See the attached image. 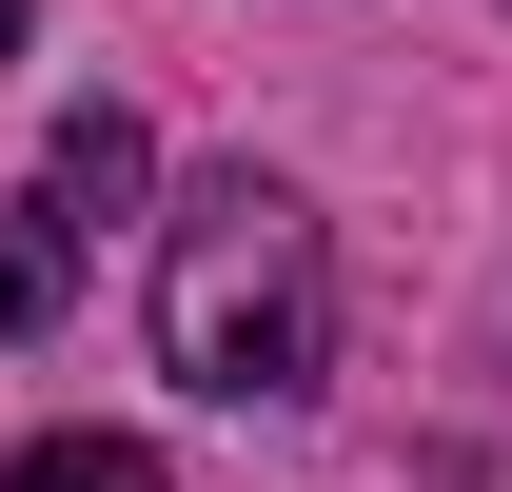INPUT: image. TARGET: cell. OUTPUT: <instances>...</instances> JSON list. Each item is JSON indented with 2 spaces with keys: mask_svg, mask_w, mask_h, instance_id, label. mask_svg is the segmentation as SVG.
Returning <instances> with one entry per match:
<instances>
[{
  "mask_svg": "<svg viewBox=\"0 0 512 492\" xmlns=\"http://www.w3.org/2000/svg\"><path fill=\"white\" fill-rule=\"evenodd\" d=\"M158 355L197 374V394H296V374L335 355V256H316V217H296V197L256 178H197L178 197V237H158Z\"/></svg>",
  "mask_w": 512,
  "mask_h": 492,
  "instance_id": "cell-1",
  "label": "cell"
},
{
  "mask_svg": "<svg viewBox=\"0 0 512 492\" xmlns=\"http://www.w3.org/2000/svg\"><path fill=\"white\" fill-rule=\"evenodd\" d=\"M0 492H178V473H158L138 433H40V453H20Z\"/></svg>",
  "mask_w": 512,
  "mask_h": 492,
  "instance_id": "cell-2",
  "label": "cell"
},
{
  "mask_svg": "<svg viewBox=\"0 0 512 492\" xmlns=\"http://www.w3.org/2000/svg\"><path fill=\"white\" fill-rule=\"evenodd\" d=\"M40 315H60V197L0 217V335H40Z\"/></svg>",
  "mask_w": 512,
  "mask_h": 492,
  "instance_id": "cell-3",
  "label": "cell"
},
{
  "mask_svg": "<svg viewBox=\"0 0 512 492\" xmlns=\"http://www.w3.org/2000/svg\"><path fill=\"white\" fill-rule=\"evenodd\" d=\"M0 60H20V0H0Z\"/></svg>",
  "mask_w": 512,
  "mask_h": 492,
  "instance_id": "cell-4",
  "label": "cell"
}]
</instances>
